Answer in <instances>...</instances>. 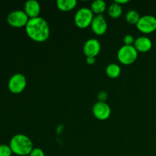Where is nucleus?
<instances>
[{
  "instance_id": "21",
  "label": "nucleus",
  "mask_w": 156,
  "mask_h": 156,
  "mask_svg": "<svg viewBox=\"0 0 156 156\" xmlns=\"http://www.w3.org/2000/svg\"><path fill=\"white\" fill-rule=\"evenodd\" d=\"M98 101L105 102L108 99V93L105 91H101L98 94Z\"/></svg>"
},
{
  "instance_id": "9",
  "label": "nucleus",
  "mask_w": 156,
  "mask_h": 156,
  "mask_svg": "<svg viewBox=\"0 0 156 156\" xmlns=\"http://www.w3.org/2000/svg\"><path fill=\"white\" fill-rule=\"evenodd\" d=\"M101 44L98 40L95 38H91L85 43L83 47V52L87 56L96 57L100 53Z\"/></svg>"
},
{
  "instance_id": "15",
  "label": "nucleus",
  "mask_w": 156,
  "mask_h": 156,
  "mask_svg": "<svg viewBox=\"0 0 156 156\" xmlns=\"http://www.w3.org/2000/svg\"><path fill=\"white\" fill-rule=\"evenodd\" d=\"M121 73V69L120 66L117 63H111L107 66L106 68V74L108 77L111 79H116L120 76Z\"/></svg>"
},
{
  "instance_id": "1",
  "label": "nucleus",
  "mask_w": 156,
  "mask_h": 156,
  "mask_svg": "<svg viewBox=\"0 0 156 156\" xmlns=\"http://www.w3.org/2000/svg\"><path fill=\"white\" fill-rule=\"evenodd\" d=\"M27 36L36 42H44L50 37V27L44 18L37 17L30 18L25 27Z\"/></svg>"
},
{
  "instance_id": "10",
  "label": "nucleus",
  "mask_w": 156,
  "mask_h": 156,
  "mask_svg": "<svg viewBox=\"0 0 156 156\" xmlns=\"http://www.w3.org/2000/svg\"><path fill=\"white\" fill-rule=\"evenodd\" d=\"M92 31L97 35H103L108 30V23L102 15L94 16L91 24Z\"/></svg>"
},
{
  "instance_id": "11",
  "label": "nucleus",
  "mask_w": 156,
  "mask_h": 156,
  "mask_svg": "<svg viewBox=\"0 0 156 156\" xmlns=\"http://www.w3.org/2000/svg\"><path fill=\"white\" fill-rule=\"evenodd\" d=\"M24 12L29 18L39 17L41 12V5L36 0H28L24 4Z\"/></svg>"
},
{
  "instance_id": "17",
  "label": "nucleus",
  "mask_w": 156,
  "mask_h": 156,
  "mask_svg": "<svg viewBox=\"0 0 156 156\" xmlns=\"http://www.w3.org/2000/svg\"><path fill=\"white\" fill-rule=\"evenodd\" d=\"M140 18L141 16L136 10H129L126 14V21L129 24H136Z\"/></svg>"
},
{
  "instance_id": "14",
  "label": "nucleus",
  "mask_w": 156,
  "mask_h": 156,
  "mask_svg": "<svg viewBox=\"0 0 156 156\" xmlns=\"http://www.w3.org/2000/svg\"><path fill=\"white\" fill-rule=\"evenodd\" d=\"M107 4L103 0H95L92 2L91 5V10L94 14H96L97 15H102L104 12L106 10Z\"/></svg>"
},
{
  "instance_id": "2",
  "label": "nucleus",
  "mask_w": 156,
  "mask_h": 156,
  "mask_svg": "<svg viewBox=\"0 0 156 156\" xmlns=\"http://www.w3.org/2000/svg\"><path fill=\"white\" fill-rule=\"evenodd\" d=\"M9 146L12 153L19 156L29 155L33 150V143L27 136L16 134L10 140Z\"/></svg>"
},
{
  "instance_id": "3",
  "label": "nucleus",
  "mask_w": 156,
  "mask_h": 156,
  "mask_svg": "<svg viewBox=\"0 0 156 156\" xmlns=\"http://www.w3.org/2000/svg\"><path fill=\"white\" fill-rule=\"evenodd\" d=\"M138 51L133 45H123L117 52V59L123 65H130L136 60Z\"/></svg>"
},
{
  "instance_id": "7",
  "label": "nucleus",
  "mask_w": 156,
  "mask_h": 156,
  "mask_svg": "<svg viewBox=\"0 0 156 156\" xmlns=\"http://www.w3.org/2000/svg\"><path fill=\"white\" fill-rule=\"evenodd\" d=\"M136 25L142 33L151 34L156 30V18L151 15H143Z\"/></svg>"
},
{
  "instance_id": "16",
  "label": "nucleus",
  "mask_w": 156,
  "mask_h": 156,
  "mask_svg": "<svg viewBox=\"0 0 156 156\" xmlns=\"http://www.w3.org/2000/svg\"><path fill=\"white\" fill-rule=\"evenodd\" d=\"M108 12V15L112 18H118L121 15L122 12H123L122 5H120L117 4V2H114L112 4L110 5Z\"/></svg>"
},
{
  "instance_id": "5",
  "label": "nucleus",
  "mask_w": 156,
  "mask_h": 156,
  "mask_svg": "<svg viewBox=\"0 0 156 156\" xmlns=\"http://www.w3.org/2000/svg\"><path fill=\"white\" fill-rule=\"evenodd\" d=\"M29 19L30 18L24 11L15 10L9 14L7 17V22L12 27L19 28L26 27Z\"/></svg>"
},
{
  "instance_id": "12",
  "label": "nucleus",
  "mask_w": 156,
  "mask_h": 156,
  "mask_svg": "<svg viewBox=\"0 0 156 156\" xmlns=\"http://www.w3.org/2000/svg\"><path fill=\"white\" fill-rule=\"evenodd\" d=\"M133 46L138 52L146 53L152 49V42L148 37L141 36L135 39Z\"/></svg>"
},
{
  "instance_id": "4",
  "label": "nucleus",
  "mask_w": 156,
  "mask_h": 156,
  "mask_svg": "<svg viewBox=\"0 0 156 156\" xmlns=\"http://www.w3.org/2000/svg\"><path fill=\"white\" fill-rule=\"evenodd\" d=\"M94 18V13L91 9L83 7L76 12L74 17V21L76 25L79 28H86L88 26H91Z\"/></svg>"
},
{
  "instance_id": "8",
  "label": "nucleus",
  "mask_w": 156,
  "mask_h": 156,
  "mask_svg": "<svg viewBox=\"0 0 156 156\" xmlns=\"http://www.w3.org/2000/svg\"><path fill=\"white\" fill-rule=\"evenodd\" d=\"M92 112L94 117L99 120H106L111 116V110L106 102L98 101L92 108Z\"/></svg>"
},
{
  "instance_id": "13",
  "label": "nucleus",
  "mask_w": 156,
  "mask_h": 156,
  "mask_svg": "<svg viewBox=\"0 0 156 156\" xmlns=\"http://www.w3.org/2000/svg\"><path fill=\"white\" fill-rule=\"evenodd\" d=\"M77 5L76 0H57L56 5L57 8L63 12H68L74 9Z\"/></svg>"
},
{
  "instance_id": "23",
  "label": "nucleus",
  "mask_w": 156,
  "mask_h": 156,
  "mask_svg": "<svg viewBox=\"0 0 156 156\" xmlns=\"http://www.w3.org/2000/svg\"><path fill=\"white\" fill-rule=\"evenodd\" d=\"M114 2H117V4L122 5L123 4H126V3H127L129 1H128V0H116V1H114Z\"/></svg>"
},
{
  "instance_id": "19",
  "label": "nucleus",
  "mask_w": 156,
  "mask_h": 156,
  "mask_svg": "<svg viewBox=\"0 0 156 156\" xmlns=\"http://www.w3.org/2000/svg\"><path fill=\"white\" fill-rule=\"evenodd\" d=\"M135 42V39H134L133 36L131 34H126V36L123 38V43H124V45H128V46H132L134 44Z\"/></svg>"
},
{
  "instance_id": "6",
  "label": "nucleus",
  "mask_w": 156,
  "mask_h": 156,
  "mask_svg": "<svg viewBox=\"0 0 156 156\" xmlns=\"http://www.w3.org/2000/svg\"><path fill=\"white\" fill-rule=\"evenodd\" d=\"M27 79L21 73H15L9 79L8 87L9 91L13 94H20L25 89Z\"/></svg>"
},
{
  "instance_id": "18",
  "label": "nucleus",
  "mask_w": 156,
  "mask_h": 156,
  "mask_svg": "<svg viewBox=\"0 0 156 156\" xmlns=\"http://www.w3.org/2000/svg\"><path fill=\"white\" fill-rule=\"evenodd\" d=\"M12 151L9 145H0V156H12Z\"/></svg>"
},
{
  "instance_id": "20",
  "label": "nucleus",
  "mask_w": 156,
  "mask_h": 156,
  "mask_svg": "<svg viewBox=\"0 0 156 156\" xmlns=\"http://www.w3.org/2000/svg\"><path fill=\"white\" fill-rule=\"evenodd\" d=\"M28 156H45V154L40 148H34Z\"/></svg>"
},
{
  "instance_id": "22",
  "label": "nucleus",
  "mask_w": 156,
  "mask_h": 156,
  "mask_svg": "<svg viewBox=\"0 0 156 156\" xmlns=\"http://www.w3.org/2000/svg\"><path fill=\"white\" fill-rule=\"evenodd\" d=\"M86 62L89 65H93L95 62V57H92V56H87L86 57Z\"/></svg>"
}]
</instances>
